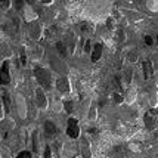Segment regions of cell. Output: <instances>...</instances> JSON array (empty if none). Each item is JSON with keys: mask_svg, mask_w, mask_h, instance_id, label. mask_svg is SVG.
Returning <instances> with one entry per match:
<instances>
[{"mask_svg": "<svg viewBox=\"0 0 158 158\" xmlns=\"http://www.w3.org/2000/svg\"><path fill=\"white\" fill-rule=\"evenodd\" d=\"M34 76L35 78H37V81L40 83V86L41 87H44V89H49L50 87V73H49L48 69H44V68H35L34 69Z\"/></svg>", "mask_w": 158, "mask_h": 158, "instance_id": "1", "label": "cell"}, {"mask_svg": "<svg viewBox=\"0 0 158 158\" xmlns=\"http://www.w3.org/2000/svg\"><path fill=\"white\" fill-rule=\"evenodd\" d=\"M67 135L73 139H77L80 136V127H78V123H77L76 118H69L68 120V124H67Z\"/></svg>", "mask_w": 158, "mask_h": 158, "instance_id": "2", "label": "cell"}, {"mask_svg": "<svg viewBox=\"0 0 158 158\" xmlns=\"http://www.w3.org/2000/svg\"><path fill=\"white\" fill-rule=\"evenodd\" d=\"M10 83V74H9V62L5 61L2 64V68H0V84L6 86Z\"/></svg>", "mask_w": 158, "mask_h": 158, "instance_id": "3", "label": "cell"}, {"mask_svg": "<svg viewBox=\"0 0 158 158\" xmlns=\"http://www.w3.org/2000/svg\"><path fill=\"white\" fill-rule=\"evenodd\" d=\"M35 103H37L39 108H46V106H48V99H46V96H44L43 89L35 90Z\"/></svg>", "mask_w": 158, "mask_h": 158, "instance_id": "4", "label": "cell"}, {"mask_svg": "<svg viewBox=\"0 0 158 158\" xmlns=\"http://www.w3.org/2000/svg\"><path fill=\"white\" fill-rule=\"evenodd\" d=\"M56 89L62 92V93H68L69 92V84H68V80L67 78H59L56 81Z\"/></svg>", "mask_w": 158, "mask_h": 158, "instance_id": "5", "label": "cell"}, {"mask_svg": "<svg viewBox=\"0 0 158 158\" xmlns=\"http://www.w3.org/2000/svg\"><path fill=\"white\" fill-rule=\"evenodd\" d=\"M102 52H103V48L102 44H95V48H93V50H92V61L96 62L101 59V56H102Z\"/></svg>", "mask_w": 158, "mask_h": 158, "instance_id": "6", "label": "cell"}, {"mask_svg": "<svg viewBox=\"0 0 158 158\" xmlns=\"http://www.w3.org/2000/svg\"><path fill=\"white\" fill-rule=\"evenodd\" d=\"M44 133L48 135V136H52V135H55L56 131H58V127H56L55 124L52 123V121H44Z\"/></svg>", "mask_w": 158, "mask_h": 158, "instance_id": "7", "label": "cell"}, {"mask_svg": "<svg viewBox=\"0 0 158 158\" xmlns=\"http://www.w3.org/2000/svg\"><path fill=\"white\" fill-rule=\"evenodd\" d=\"M80 148H81V154H83V158H90V148H89V142L86 139H81L80 142Z\"/></svg>", "mask_w": 158, "mask_h": 158, "instance_id": "8", "label": "cell"}, {"mask_svg": "<svg viewBox=\"0 0 158 158\" xmlns=\"http://www.w3.org/2000/svg\"><path fill=\"white\" fill-rule=\"evenodd\" d=\"M30 33H31V37H34V39H39L40 37V27H39V24H30Z\"/></svg>", "mask_w": 158, "mask_h": 158, "instance_id": "9", "label": "cell"}, {"mask_svg": "<svg viewBox=\"0 0 158 158\" xmlns=\"http://www.w3.org/2000/svg\"><path fill=\"white\" fill-rule=\"evenodd\" d=\"M145 124H146V129L152 130L155 127V118L151 117V114H146L145 115Z\"/></svg>", "mask_w": 158, "mask_h": 158, "instance_id": "10", "label": "cell"}, {"mask_svg": "<svg viewBox=\"0 0 158 158\" xmlns=\"http://www.w3.org/2000/svg\"><path fill=\"white\" fill-rule=\"evenodd\" d=\"M3 103H5L6 112H9V111H10V98H9V93H7V92L3 93Z\"/></svg>", "mask_w": 158, "mask_h": 158, "instance_id": "11", "label": "cell"}, {"mask_svg": "<svg viewBox=\"0 0 158 158\" xmlns=\"http://www.w3.org/2000/svg\"><path fill=\"white\" fill-rule=\"evenodd\" d=\"M143 69H145V77L146 78H149L152 74V65H151V62H143Z\"/></svg>", "mask_w": 158, "mask_h": 158, "instance_id": "12", "label": "cell"}, {"mask_svg": "<svg viewBox=\"0 0 158 158\" xmlns=\"http://www.w3.org/2000/svg\"><path fill=\"white\" fill-rule=\"evenodd\" d=\"M56 49H58V52H59L64 58H65L67 53H68V52H67V49H65V44H64L62 41H58V43H56Z\"/></svg>", "mask_w": 158, "mask_h": 158, "instance_id": "13", "label": "cell"}, {"mask_svg": "<svg viewBox=\"0 0 158 158\" xmlns=\"http://www.w3.org/2000/svg\"><path fill=\"white\" fill-rule=\"evenodd\" d=\"M114 158H127L126 155V152H123V148H117V149H114Z\"/></svg>", "mask_w": 158, "mask_h": 158, "instance_id": "14", "label": "cell"}, {"mask_svg": "<svg viewBox=\"0 0 158 158\" xmlns=\"http://www.w3.org/2000/svg\"><path fill=\"white\" fill-rule=\"evenodd\" d=\"M39 140H37V131H34V135H33V151L37 152L39 151Z\"/></svg>", "mask_w": 158, "mask_h": 158, "instance_id": "15", "label": "cell"}, {"mask_svg": "<svg viewBox=\"0 0 158 158\" xmlns=\"http://www.w3.org/2000/svg\"><path fill=\"white\" fill-rule=\"evenodd\" d=\"M16 158H33L31 157V152H28V151H24V152H21L19 155Z\"/></svg>", "mask_w": 158, "mask_h": 158, "instance_id": "16", "label": "cell"}, {"mask_svg": "<svg viewBox=\"0 0 158 158\" xmlns=\"http://www.w3.org/2000/svg\"><path fill=\"white\" fill-rule=\"evenodd\" d=\"M44 158H52V152H50L49 146H46V149H44Z\"/></svg>", "mask_w": 158, "mask_h": 158, "instance_id": "17", "label": "cell"}, {"mask_svg": "<svg viewBox=\"0 0 158 158\" xmlns=\"http://www.w3.org/2000/svg\"><path fill=\"white\" fill-rule=\"evenodd\" d=\"M64 105H65V110L68 111V112H71V111H73V102H65Z\"/></svg>", "mask_w": 158, "mask_h": 158, "instance_id": "18", "label": "cell"}, {"mask_svg": "<svg viewBox=\"0 0 158 158\" xmlns=\"http://www.w3.org/2000/svg\"><path fill=\"white\" fill-rule=\"evenodd\" d=\"M9 6H10L9 2H0V7H9Z\"/></svg>", "mask_w": 158, "mask_h": 158, "instance_id": "19", "label": "cell"}, {"mask_svg": "<svg viewBox=\"0 0 158 158\" xmlns=\"http://www.w3.org/2000/svg\"><path fill=\"white\" fill-rule=\"evenodd\" d=\"M114 99H115V101H117V102H121V101H123V99H121V98L118 96L117 93H115V95H114Z\"/></svg>", "mask_w": 158, "mask_h": 158, "instance_id": "20", "label": "cell"}, {"mask_svg": "<svg viewBox=\"0 0 158 158\" xmlns=\"http://www.w3.org/2000/svg\"><path fill=\"white\" fill-rule=\"evenodd\" d=\"M86 52H90V43L89 41L86 43Z\"/></svg>", "mask_w": 158, "mask_h": 158, "instance_id": "21", "label": "cell"}, {"mask_svg": "<svg viewBox=\"0 0 158 158\" xmlns=\"http://www.w3.org/2000/svg\"><path fill=\"white\" fill-rule=\"evenodd\" d=\"M15 6L18 7V9H19V7H22V2H21V3H19V2H16V3H15Z\"/></svg>", "mask_w": 158, "mask_h": 158, "instance_id": "22", "label": "cell"}, {"mask_svg": "<svg viewBox=\"0 0 158 158\" xmlns=\"http://www.w3.org/2000/svg\"><path fill=\"white\" fill-rule=\"evenodd\" d=\"M146 43H148V44H151V43H152V39H151V37H146Z\"/></svg>", "mask_w": 158, "mask_h": 158, "instance_id": "23", "label": "cell"}]
</instances>
